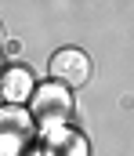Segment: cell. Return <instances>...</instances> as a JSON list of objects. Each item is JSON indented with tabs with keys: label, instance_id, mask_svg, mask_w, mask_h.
I'll return each mask as SVG.
<instances>
[{
	"label": "cell",
	"instance_id": "1",
	"mask_svg": "<svg viewBox=\"0 0 134 156\" xmlns=\"http://www.w3.org/2000/svg\"><path fill=\"white\" fill-rule=\"evenodd\" d=\"M26 109H29L33 123H36V134L54 131V127H65L76 116V91H69V87H62L54 80H36Z\"/></svg>",
	"mask_w": 134,
	"mask_h": 156
},
{
	"label": "cell",
	"instance_id": "2",
	"mask_svg": "<svg viewBox=\"0 0 134 156\" xmlns=\"http://www.w3.org/2000/svg\"><path fill=\"white\" fill-rule=\"evenodd\" d=\"M91 73H94V62H91L87 51L76 47V44H65V47H58L47 58V76L54 80V83H62V87H69V91L87 87Z\"/></svg>",
	"mask_w": 134,
	"mask_h": 156
},
{
	"label": "cell",
	"instance_id": "3",
	"mask_svg": "<svg viewBox=\"0 0 134 156\" xmlns=\"http://www.w3.org/2000/svg\"><path fill=\"white\" fill-rule=\"evenodd\" d=\"M36 145L44 149V156H91V138L76 123H65V127L36 134Z\"/></svg>",
	"mask_w": 134,
	"mask_h": 156
},
{
	"label": "cell",
	"instance_id": "4",
	"mask_svg": "<svg viewBox=\"0 0 134 156\" xmlns=\"http://www.w3.org/2000/svg\"><path fill=\"white\" fill-rule=\"evenodd\" d=\"M36 87V73L22 62H7L0 69V102L4 105H26Z\"/></svg>",
	"mask_w": 134,
	"mask_h": 156
},
{
	"label": "cell",
	"instance_id": "5",
	"mask_svg": "<svg viewBox=\"0 0 134 156\" xmlns=\"http://www.w3.org/2000/svg\"><path fill=\"white\" fill-rule=\"evenodd\" d=\"M0 138H15L26 145L36 142V123L26 105H0Z\"/></svg>",
	"mask_w": 134,
	"mask_h": 156
},
{
	"label": "cell",
	"instance_id": "6",
	"mask_svg": "<svg viewBox=\"0 0 134 156\" xmlns=\"http://www.w3.org/2000/svg\"><path fill=\"white\" fill-rule=\"evenodd\" d=\"M18 55H22V40H4V44H0V58H4V62H18Z\"/></svg>",
	"mask_w": 134,
	"mask_h": 156
},
{
	"label": "cell",
	"instance_id": "7",
	"mask_svg": "<svg viewBox=\"0 0 134 156\" xmlns=\"http://www.w3.org/2000/svg\"><path fill=\"white\" fill-rule=\"evenodd\" d=\"M26 156H44V149H40V145H36V142H33V145H29V149H26Z\"/></svg>",
	"mask_w": 134,
	"mask_h": 156
},
{
	"label": "cell",
	"instance_id": "8",
	"mask_svg": "<svg viewBox=\"0 0 134 156\" xmlns=\"http://www.w3.org/2000/svg\"><path fill=\"white\" fill-rule=\"evenodd\" d=\"M4 40H7V29H4V22H0V44H4Z\"/></svg>",
	"mask_w": 134,
	"mask_h": 156
},
{
	"label": "cell",
	"instance_id": "9",
	"mask_svg": "<svg viewBox=\"0 0 134 156\" xmlns=\"http://www.w3.org/2000/svg\"><path fill=\"white\" fill-rule=\"evenodd\" d=\"M4 66H7V62H4V58H0V69H4Z\"/></svg>",
	"mask_w": 134,
	"mask_h": 156
},
{
	"label": "cell",
	"instance_id": "10",
	"mask_svg": "<svg viewBox=\"0 0 134 156\" xmlns=\"http://www.w3.org/2000/svg\"><path fill=\"white\" fill-rule=\"evenodd\" d=\"M0 105H4V102H0Z\"/></svg>",
	"mask_w": 134,
	"mask_h": 156
}]
</instances>
